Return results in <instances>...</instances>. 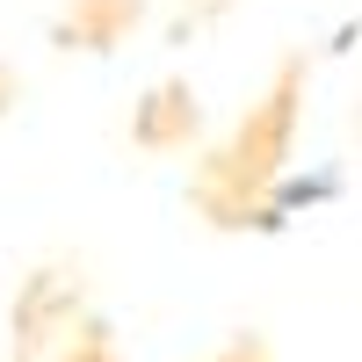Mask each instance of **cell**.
I'll use <instances>...</instances> for the list:
<instances>
[{"instance_id": "6da1fadb", "label": "cell", "mask_w": 362, "mask_h": 362, "mask_svg": "<svg viewBox=\"0 0 362 362\" xmlns=\"http://www.w3.org/2000/svg\"><path fill=\"white\" fill-rule=\"evenodd\" d=\"M297 102H305V58H283L268 95L232 124V138L196 167L189 181V203L203 210L218 232H239V225H261L268 196H276V174L290 160V131H297Z\"/></svg>"}, {"instance_id": "7a4b0ae2", "label": "cell", "mask_w": 362, "mask_h": 362, "mask_svg": "<svg viewBox=\"0 0 362 362\" xmlns=\"http://www.w3.org/2000/svg\"><path fill=\"white\" fill-rule=\"evenodd\" d=\"M196 131H203V109H196L189 80H160L153 95L131 109V145H145V153H189Z\"/></svg>"}, {"instance_id": "3957f363", "label": "cell", "mask_w": 362, "mask_h": 362, "mask_svg": "<svg viewBox=\"0 0 362 362\" xmlns=\"http://www.w3.org/2000/svg\"><path fill=\"white\" fill-rule=\"evenodd\" d=\"M145 15V0H66L58 8V44L66 51H109L131 37V22Z\"/></svg>"}, {"instance_id": "277c9868", "label": "cell", "mask_w": 362, "mask_h": 362, "mask_svg": "<svg viewBox=\"0 0 362 362\" xmlns=\"http://www.w3.org/2000/svg\"><path fill=\"white\" fill-rule=\"evenodd\" d=\"M58 362H116V348H109V334H102V326H87V334H80L66 355H58Z\"/></svg>"}, {"instance_id": "5b68a950", "label": "cell", "mask_w": 362, "mask_h": 362, "mask_svg": "<svg viewBox=\"0 0 362 362\" xmlns=\"http://www.w3.org/2000/svg\"><path fill=\"white\" fill-rule=\"evenodd\" d=\"M210 362H268V341H261V334H232Z\"/></svg>"}, {"instance_id": "8992f818", "label": "cell", "mask_w": 362, "mask_h": 362, "mask_svg": "<svg viewBox=\"0 0 362 362\" xmlns=\"http://www.w3.org/2000/svg\"><path fill=\"white\" fill-rule=\"evenodd\" d=\"M15 95H22V80H15V66H0V116L15 109Z\"/></svg>"}]
</instances>
